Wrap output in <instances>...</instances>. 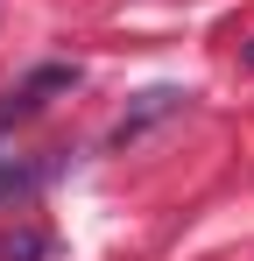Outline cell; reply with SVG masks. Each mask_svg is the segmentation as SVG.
I'll return each mask as SVG.
<instances>
[{"label":"cell","mask_w":254,"mask_h":261,"mask_svg":"<svg viewBox=\"0 0 254 261\" xmlns=\"http://www.w3.org/2000/svg\"><path fill=\"white\" fill-rule=\"evenodd\" d=\"M0 261H49V233H42V226H14V233H0Z\"/></svg>","instance_id":"3957f363"},{"label":"cell","mask_w":254,"mask_h":261,"mask_svg":"<svg viewBox=\"0 0 254 261\" xmlns=\"http://www.w3.org/2000/svg\"><path fill=\"white\" fill-rule=\"evenodd\" d=\"M71 78H78L71 64H49V71H36L29 85L14 92V106H0V120H21V113H36V106H42V92H64V85H71Z\"/></svg>","instance_id":"6da1fadb"},{"label":"cell","mask_w":254,"mask_h":261,"mask_svg":"<svg viewBox=\"0 0 254 261\" xmlns=\"http://www.w3.org/2000/svg\"><path fill=\"white\" fill-rule=\"evenodd\" d=\"M247 64H254V49H247Z\"/></svg>","instance_id":"5b68a950"},{"label":"cell","mask_w":254,"mask_h":261,"mask_svg":"<svg viewBox=\"0 0 254 261\" xmlns=\"http://www.w3.org/2000/svg\"><path fill=\"white\" fill-rule=\"evenodd\" d=\"M29 184H36V170H21V163H7V155H0V205H7V198H21Z\"/></svg>","instance_id":"277c9868"},{"label":"cell","mask_w":254,"mask_h":261,"mask_svg":"<svg viewBox=\"0 0 254 261\" xmlns=\"http://www.w3.org/2000/svg\"><path fill=\"white\" fill-rule=\"evenodd\" d=\"M176 99H184V92H141V113H127V120H120V127H113V141H134V134H141V127H148V120H163V113H169V106H176Z\"/></svg>","instance_id":"7a4b0ae2"}]
</instances>
